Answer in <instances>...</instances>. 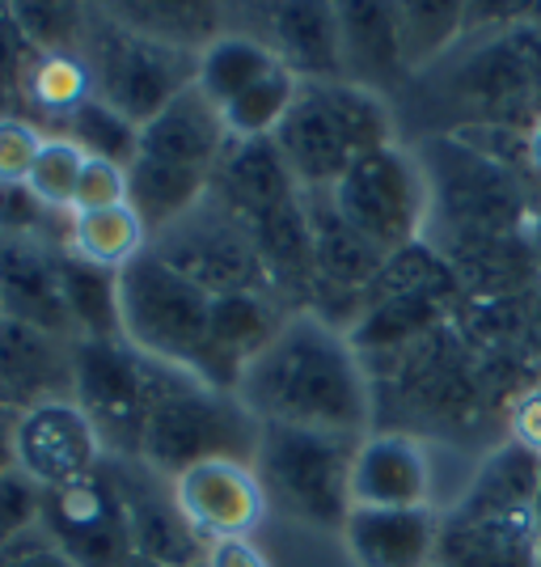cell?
Wrapping results in <instances>:
<instances>
[{
  "label": "cell",
  "mask_w": 541,
  "mask_h": 567,
  "mask_svg": "<svg viewBox=\"0 0 541 567\" xmlns=\"http://www.w3.org/2000/svg\"><path fill=\"white\" fill-rule=\"evenodd\" d=\"M259 424L309 427L330 436H368V381L352 334L330 318L301 309L283 318L233 390Z\"/></svg>",
  "instance_id": "obj_1"
},
{
  "label": "cell",
  "mask_w": 541,
  "mask_h": 567,
  "mask_svg": "<svg viewBox=\"0 0 541 567\" xmlns=\"http://www.w3.org/2000/svg\"><path fill=\"white\" fill-rule=\"evenodd\" d=\"M262 424L233 390H216L195 373L153 360V402L144 424L141 462L165 478L216 457L254 462Z\"/></svg>",
  "instance_id": "obj_2"
},
{
  "label": "cell",
  "mask_w": 541,
  "mask_h": 567,
  "mask_svg": "<svg viewBox=\"0 0 541 567\" xmlns=\"http://www.w3.org/2000/svg\"><path fill=\"white\" fill-rule=\"evenodd\" d=\"M394 118L385 97L352 81H301L280 132L271 136L301 190H330L347 169L385 148Z\"/></svg>",
  "instance_id": "obj_3"
},
{
  "label": "cell",
  "mask_w": 541,
  "mask_h": 567,
  "mask_svg": "<svg viewBox=\"0 0 541 567\" xmlns=\"http://www.w3.org/2000/svg\"><path fill=\"white\" fill-rule=\"evenodd\" d=\"M118 322L123 339L136 352L204 381L212 297L153 250H144L132 267L118 271Z\"/></svg>",
  "instance_id": "obj_4"
},
{
  "label": "cell",
  "mask_w": 541,
  "mask_h": 567,
  "mask_svg": "<svg viewBox=\"0 0 541 567\" xmlns=\"http://www.w3.org/2000/svg\"><path fill=\"white\" fill-rule=\"evenodd\" d=\"M360 441L309 427L262 424L254 471L262 478L267 504L318 529H343L352 513V462Z\"/></svg>",
  "instance_id": "obj_5"
},
{
  "label": "cell",
  "mask_w": 541,
  "mask_h": 567,
  "mask_svg": "<svg viewBox=\"0 0 541 567\" xmlns=\"http://www.w3.org/2000/svg\"><path fill=\"white\" fill-rule=\"evenodd\" d=\"M81 60L94 81V97L115 106L118 115L132 118L136 127L162 115L178 94H187L195 85V72H199V55L141 39L111 22L102 9H94Z\"/></svg>",
  "instance_id": "obj_6"
},
{
  "label": "cell",
  "mask_w": 541,
  "mask_h": 567,
  "mask_svg": "<svg viewBox=\"0 0 541 567\" xmlns=\"http://www.w3.org/2000/svg\"><path fill=\"white\" fill-rule=\"evenodd\" d=\"M330 204L373 250L394 259L419 241V229L431 208V190H427V174L419 169V162L398 144H385L377 153L360 157L330 187Z\"/></svg>",
  "instance_id": "obj_7"
},
{
  "label": "cell",
  "mask_w": 541,
  "mask_h": 567,
  "mask_svg": "<svg viewBox=\"0 0 541 567\" xmlns=\"http://www.w3.org/2000/svg\"><path fill=\"white\" fill-rule=\"evenodd\" d=\"M72 402L97 427L106 457H141L153 402V360L127 339H76Z\"/></svg>",
  "instance_id": "obj_8"
},
{
  "label": "cell",
  "mask_w": 541,
  "mask_h": 567,
  "mask_svg": "<svg viewBox=\"0 0 541 567\" xmlns=\"http://www.w3.org/2000/svg\"><path fill=\"white\" fill-rule=\"evenodd\" d=\"M153 255L169 262L178 276L199 284L208 297L225 292H271L275 284L262 267L254 241L233 216H225L216 204H199L187 220L165 229L153 241Z\"/></svg>",
  "instance_id": "obj_9"
},
{
  "label": "cell",
  "mask_w": 541,
  "mask_h": 567,
  "mask_svg": "<svg viewBox=\"0 0 541 567\" xmlns=\"http://www.w3.org/2000/svg\"><path fill=\"white\" fill-rule=\"evenodd\" d=\"M106 474L115 483L123 504L132 555H141L157 567H199L208 543L190 529L174 499V478L157 474L141 457H106Z\"/></svg>",
  "instance_id": "obj_10"
},
{
  "label": "cell",
  "mask_w": 541,
  "mask_h": 567,
  "mask_svg": "<svg viewBox=\"0 0 541 567\" xmlns=\"http://www.w3.org/2000/svg\"><path fill=\"white\" fill-rule=\"evenodd\" d=\"M39 520L48 529V543L76 567H123L132 559L123 504L106 471L60 492H43Z\"/></svg>",
  "instance_id": "obj_11"
},
{
  "label": "cell",
  "mask_w": 541,
  "mask_h": 567,
  "mask_svg": "<svg viewBox=\"0 0 541 567\" xmlns=\"http://www.w3.org/2000/svg\"><path fill=\"white\" fill-rule=\"evenodd\" d=\"M106 450L102 436L90 424V415L72 399L39 402L18 415V436H13V466L39 487V492H60L81 478L102 471Z\"/></svg>",
  "instance_id": "obj_12"
},
{
  "label": "cell",
  "mask_w": 541,
  "mask_h": 567,
  "mask_svg": "<svg viewBox=\"0 0 541 567\" xmlns=\"http://www.w3.org/2000/svg\"><path fill=\"white\" fill-rule=\"evenodd\" d=\"M174 499L190 520V529L208 546L250 538L271 508L254 462H233V457H216L183 471L174 478Z\"/></svg>",
  "instance_id": "obj_13"
},
{
  "label": "cell",
  "mask_w": 541,
  "mask_h": 567,
  "mask_svg": "<svg viewBox=\"0 0 541 567\" xmlns=\"http://www.w3.org/2000/svg\"><path fill=\"white\" fill-rule=\"evenodd\" d=\"M440 567H541V525L533 508H487L457 499L440 517Z\"/></svg>",
  "instance_id": "obj_14"
},
{
  "label": "cell",
  "mask_w": 541,
  "mask_h": 567,
  "mask_svg": "<svg viewBox=\"0 0 541 567\" xmlns=\"http://www.w3.org/2000/svg\"><path fill=\"white\" fill-rule=\"evenodd\" d=\"M0 318L76 343L55 246L34 237H0Z\"/></svg>",
  "instance_id": "obj_15"
},
{
  "label": "cell",
  "mask_w": 541,
  "mask_h": 567,
  "mask_svg": "<svg viewBox=\"0 0 541 567\" xmlns=\"http://www.w3.org/2000/svg\"><path fill=\"white\" fill-rule=\"evenodd\" d=\"M431 466L415 436L368 432L355 445L352 508H431Z\"/></svg>",
  "instance_id": "obj_16"
},
{
  "label": "cell",
  "mask_w": 541,
  "mask_h": 567,
  "mask_svg": "<svg viewBox=\"0 0 541 567\" xmlns=\"http://www.w3.org/2000/svg\"><path fill=\"white\" fill-rule=\"evenodd\" d=\"M51 399H72V343L0 318V406L22 415Z\"/></svg>",
  "instance_id": "obj_17"
},
{
  "label": "cell",
  "mask_w": 541,
  "mask_h": 567,
  "mask_svg": "<svg viewBox=\"0 0 541 567\" xmlns=\"http://www.w3.org/2000/svg\"><path fill=\"white\" fill-rule=\"evenodd\" d=\"M283 318L271 292H225L212 297L208 322V369L204 381L216 390H237L246 364L280 334Z\"/></svg>",
  "instance_id": "obj_18"
},
{
  "label": "cell",
  "mask_w": 541,
  "mask_h": 567,
  "mask_svg": "<svg viewBox=\"0 0 541 567\" xmlns=\"http://www.w3.org/2000/svg\"><path fill=\"white\" fill-rule=\"evenodd\" d=\"M301 195V183L292 178L288 162L280 157L275 141H233L225 148L220 166L212 169L208 199L237 225L280 208Z\"/></svg>",
  "instance_id": "obj_19"
},
{
  "label": "cell",
  "mask_w": 541,
  "mask_h": 567,
  "mask_svg": "<svg viewBox=\"0 0 541 567\" xmlns=\"http://www.w3.org/2000/svg\"><path fill=\"white\" fill-rule=\"evenodd\" d=\"M339 534L355 567H427L440 517L431 508H352Z\"/></svg>",
  "instance_id": "obj_20"
},
{
  "label": "cell",
  "mask_w": 541,
  "mask_h": 567,
  "mask_svg": "<svg viewBox=\"0 0 541 567\" xmlns=\"http://www.w3.org/2000/svg\"><path fill=\"white\" fill-rule=\"evenodd\" d=\"M229 144L233 141H229L225 115L199 94V85H190L187 94H178L162 115L141 127V157L199 169V174H212Z\"/></svg>",
  "instance_id": "obj_21"
},
{
  "label": "cell",
  "mask_w": 541,
  "mask_h": 567,
  "mask_svg": "<svg viewBox=\"0 0 541 567\" xmlns=\"http://www.w3.org/2000/svg\"><path fill=\"white\" fill-rule=\"evenodd\" d=\"M267 48L283 69L301 81H347L343 76V39H339V4H267Z\"/></svg>",
  "instance_id": "obj_22"
},
{
  "label": "cell",
  "mask_w": 541,
  "mask_h": 567,
  "mask_svg": "<svg viewBox=\"0 0 541 567\" xmlns=\"http://www.w3.org/2000/svg\"><path fill=\"white\" fill-rule=\"evenodd\" d=\"M305 216H309V237H313V292H347L360 297L368 292L373 280L385 267V255L373 250L352 225L339 216L330 204V190H305Z\"/></svg>",
  "instance_id": "obj_23"
},
{
  "label": "cell",
  "mask_w": 541,
  "mask_h": 567,
  "mask_svg": "<svg viewBox=\"0 0 541 567\" xmlns=\"http://www.w3.org/2000/svg\"><path fill=\"white\" fill-rule=\"evenodd\" d=\"M339 39H343V76L352 85L381 94L406 72L398 43V4H373V0L339 4Z\"/></svg>",
  "instance_id": "obj_24"
},
{
  "label": "cell",
  "mask_w": 541,
  "mask_h": 567,
  "mask_svg": "<svg viewBox=\"0 0 541 567\" xmlns=\"http://www.w3.org/2000/svg\"><path fill=\"white\" fill-rule=\"evenodd\" d=\"M111 22H118L123 30L153 39L162 48L174 51H208L216 39H225V9L212 0H123V4H106L102 9Z\"/></svg>",
  "instance_id": "obj_25"
},
{
  "label": "cell",
  "mask_w": 541,
  "mask_h": 567,
  "mask_svg": "<svg viewBox=\"0 0 541 567\" xmlns=\"http://www.w3.org/2000/svg\"><path fill=\"white\" fill-rule=\"evenodd\" d=\"M208 187H212V174L165 166V162H148V157H136V166L127 169V204L136 208L153 241L165 229H174L178 220H187L208 199Z\"/></svg>",
  "instance_id": "obj_26"
},
{
  "label": "cell",
  "mask_w": 541,
  "mask_h": 567,
  "mask_svg": "<svg viewBox=\"0 0 541 567\" xmlns=\"http://www.w3.org/2000/svg\"><path fill=\"white\" fill-rule=\"evenodd\" d=\"M275 69H280V60L262 39H254V34H225L208 51H199L195 85L216 111H225L229 102H237L246 90H254L262 76H271Z\"/></svg>",
  "instance_id": "obj_27"
},
{
  "label": "cell",
  "mask_w": 541,
  "mask_h": 567,
  "mask_svg": "<svg viewBox=\"0 0 541 567\" xmlns=\"http://www.w3.org/2000/svg\"><path fill=\"white\" fill-rule=\"evenodd\" d=\"M60 284L76 339H123L118 322V271H102L94 262L60 250Z\"/></svg>",
  "instance_id": "obj_28"
},
{
  "label": "cell",
  "mask_w": 541,
  "mask_h": 567,
  "mask_svg": "<svg viewBox=\"0 0 541 567\" xmlns=\"http://www.w3.org/2000/svg\"><path fill=\"white\" fill-rule=\"evenodd\" d=\"M69 250L76 259L94 262L102 271H123L148 250V229L132 204L106 208V213L72 216Z\"/></svg>",
  "instance_id": "obj_29"
},
{
  "label": "cell",
  "mask_w": 541,
  "mask_h": 567,
  "mask_svg": "<svg viewBox=\"0 0 541 567\" xmlns=\"http://www.w3.org/2000/svg\"><path fill=\"white\" fill-rule=\"evenodd\" d=\"M90 97H94V81H90V69H85L81 55H43V51H34L22 85V106L30 115L55 118L64 127Z\"/></svg>",
  "instance_id": "obj_30"
},
{
  "label": "cell",
  "mask_w": 541,
  "mask_h": 567,
  "mask_svg": "<svg viewBox=\"0 0 541 567\" xmlns=\"http://www.w3.org/2000/svg\"><path fill=\"white\" fill-rule=\"evenodd\" d=\"M466 30V4L457 0H410L398 4V43L406 72L431 64Z\"/></svg>",
  "instance_id": "obj_31"
},
{
  "label": "cell",
  "mask_w": 541,
  "mask_h": 567,
  "mask_svg": "<svg viewBox=\"0 0 541 567\" xmlns=\"http://www.w3.org/2000/svg\"><path fill=\"white\" fill-rule=\"evenodd\" d=\"M85 157L94 162H111V166L132 169L141 157V127L132 118H123L115 106H106L102 97H90L76 115L64 123V132Z\"/></svg>",
  "instance_id": "obj_32"
},
{
  "label": "cell",
  "mask_w": 541,
  "mask_h": 567,
  "mask_svg": "<svg viewBox=\"0 0 541 567\" xmlns=\"http://www.w3.org/2000/svg\"><path fill=\"white\" fill-rule=\"evenodd\" d=\"M296 94H301V76H292L280 64L271 76H262L254 90H246L237 102L220 111L225 127H229V141H271L292 111Z\"/></svg>",
  "instance_id": "obj_33"
},
{
  "label": "cell",
  "mask_w": 541,
  "mask_h": 567,
  "mask_svg": "<svg viewBox=\"0 0 541 567\" xmlns=\"http://www.w3.org/2000/svg\"><path fill=\"white\" fill-rule=\"evenodd\" d=\"M9 18L18 22L25 43L43 55H81L85 34L94 22V9L85 4H9Z\"/></svg>",
  "instance_id": "obj_34"
},
{
  "label": "cell",
  "mask_w": 541,
  "mask_h": 567,
  "mask_svg": "<svg viewBox=\"0 0 541 567\" xmlns=\"http://www.w3.org/2000/svg\"><path fill=\"white\" fill-rule=\"evenodd\" d=\"M81 169H85V153L69 136H48L30 174H25V187L34 190L51 213H72V195H76V183H81Z\"/></svg>",
  "instance_id": "obj_35"
},
{
  "label": "cell",
  "mask_w": 541,
  "mask_h": 567,
  "mask_svg": "<svg viewBox=\"0 0 541 567\" xmlns=\"http://www.w3.org/2000/svg\"><path fill=\"white\" fill-rule=\"evenodd\" d=\"M69 225L72 213H51L25 183H0V237H34L48 241L51 225Z\"/></svg>",
  "instance_id": "obj_36"
},
{
  "label": "cell",
  "mask_w": 541,
  "mask_h": 567,
  "mask_svg": "<svg viewBox=\"0 0 541 567\" xmlns=\"http://www.w3.org/2000/svg\"><path fill=\"white\" fill-rule=\"evenodd\" d=\"M30 60H34V48L25 43V34L9 18V4H4V13H0V118L22 115L18 106H22V85Z\"/></svg>",
  "instance_id": "obj_37"
},
{
  "label": "cell",
  "mask_w": 541,
  "mask_h": 567,
  "mask_svg": "<svg viewBox=\"0 0 541 567\" xmlns=\"http://www.w3.org/2000/svg\"><path fill=\"white\" fill-rule=\"evenodd\" d=\"M123 204H127V169L85 157L81 183H76V195H72V216L106 213V208H123Z\"/></svg>",
  "instance_id": "obj_38"
},
{
  "label": "cell",
  "mask_w": 541,
  "mask_h": 567,
  "mask_svg": "<svg viewBox=\"0 0 541 567\" xmlns=\"http://www.w3.org/2000/svg\"><path fill=\"white\" fill-rule=\"evenodd\" d=\"M43 132L39 123L25 115L0 118V183H25V174L34 166L39 148H43Z\"/></svg>",
  "instance_id": "obj_39"
},
{
  "label": "cell",
  "mask_w": 541,
  "mask_h": 567,
  "mask_svg": "<svg viewBox=\"0 0 541 567\" xmlns=\"http://www.w3.org/2000/svg\"><path fill=\"white\" fill-rule=\"evenodd\" d=\"M39 504H43V492L22 471L0 474V546L18 538L25 525L39 517Z\"/></svg>",
  "instance_id": "obj_40"
},
{
  "label": "cell",
  "mask_w": 541,
  "mask_h": 567,
  "mask_svg": "<svg viewBox=\"0 0 541 567\" xmlns=\"http://www.w3.org/2000/svg\"><path fill=\"white\" fill-rule=\"evenodd\" d=\"M512 445L541 457V385L524 390L520 402L512 406Z\"/></svg>",
  "instance_id": "obj_41"
},
{
  "label": "cell",
  "mask_w": 541,
  "mask_h": 567,
  "mask_svg": "<svg viewBox=\"0 0 541 567\" xmlns=\"http://www.w3.org/2000/svg\"><path fill=\"white\" fill-rule=\"evenodd\" d=\"M199 567H271V564H267V555L250 538H229V543L208 546Z\"/></svg>",
  "instance_id": "obj_42"
},
{
  "label": "cell",
  "mask_w": 541,
  "mask_h": 567,
  "mask_svg": "<svg viewBox=\"0 0 541 567\" xmlns=\"http://www.w3.org/2000/svg\"><path fill=\"white\" fill-rule=\"evenodd\" d=\"M4 567H76V564H69L60 550L51 543H39V546H25V550H18L13 559Z\"/></svg>",
  "instance_id": "obj_43"
},
{
  "label": "cell",
  "mask_w": 541,
  "mask_h": 567,
  "mask_svg": "<svg viewBox=\"0 0 541 567\" xmlns=\"http://www.w3.org/2000/svg\"><path fill=\"white\" fill-rule=\"evenodd\" d=\"M13 436H18V411L0 406V474L18 471L13 466Z\"/></svg>",
  "instance_id": "obj_44"
},
{
  "label": "cell",
  "mask_w": 541,
  "mask_h": 567,
  "mask_svg": "<svg viewBox=\"0 0 541 567\" xmlns=\"http://www.w3.org/2000/svg\"><path fill=\"white\" fill-rule=\"evenodd\" d=\"M524 153H529V166L541 174V115L533 118V127H529V144H524Z\"/></svg>",
  "instance_id": "obj_45"
},
{
  "label": "cell",
  "mask_w": 541,
  "mask_h": 567,
  "mask_svg": "<svg viewBox=\"0 0 541 567\" xmlns=\"http://www.w3.org/2000/svg\"><path fill=\"white\" fill-rule=\"evenodd\" d=\"M123 567H157V564H148V559H141V555H132V559H127Z\"/></svg>",
  "instance_id": "obj_46"
},
{
  "label": "cell",
  "mask_w": 541,
  "mask_h": 567,
  "mask_svg": "<svg viewBox=\"0 0 541 567\" xmlns=\"http://www.w3.org/2000/svg\"><path fill=\"white\" fill-rule=\"evenodd\" d=\"M533 513H538V525H541V483H538V508Z\"/></svg>",
  "instance_id": "obj_47"
},
{
  "label": "cell",
  "mask_w": 541,
  "mask_h": 567,
  "mask_svg": "<svg viewBox=\"0 0 541 567\" xmlns=\"http://www.w3.org/2000/svg\"><path fill=\"white\" fill-rule=\"evenodd\" d=\"M0 13H4V4H0Z\"/></svg>",
  "instance_id": "obj_48"
}]
</instances>
